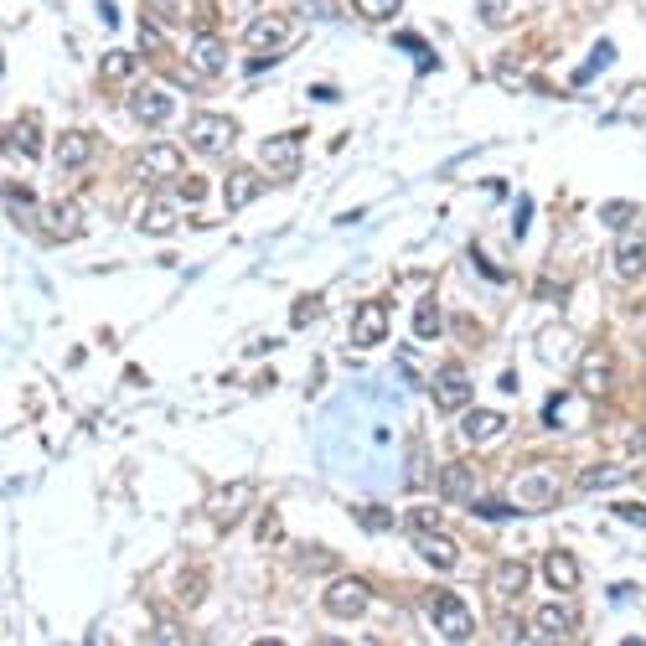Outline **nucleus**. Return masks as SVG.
I'll return each mask as SVG.
<instances>
[{
  "mask_svg": "<svg viewBox=\"0 0 646 646\" xmlns=\"http://www.w3.org/2000/svg\"><path fill=\"white\" fill-rule=\"evenodd\" d=\"M517 497H522V501H533V507H549V501L559 497V486H553L549 476H528V481H522V491H517Z\"/></svg>",
  "mask_w": 646,
  "mask_h": 646,
  "instance_id": "c756f323",
  "label": "nucleus"
},
{
  "mask_svg": "<svg viewBox=\"0 0 646 646\" xmlns=\"http://www.w3.org/2000/svg\"><path fill=\"white\" fill-rule=\"evenodd\" d=\"M233 135H238V125H233L227 114H192L187 146L202 150V156H223V150H233Z\"/></svg>",
  "mask_w": 646,
  "mask_h": 646,
  "instance_id": "f03ea898",
  "label": "nucleus"
},
{
  "mask_svg": "<svg viewBox=\"0 0 646 646\" xmlns=\"http://www.w3.org/2000/svg\"><path fill=\"white\" fill-rule=\"evenodd\" d=\"M615 517H621V522H636V528H646V507H641V501H615Z\"/></svg>",
  "mask_w": 646,
  "mask_h": 646,
  "instance_id": "58836bf2",
  "label": "nucleus"
},
{
  "mask_svg": "<svg viewBox=\"0 0 646 646\" xmlns=\"http://www.w3.org/2000/svg\"><path fill=\"white\" fill-rule=\"evenodd\" d=\"M501 429H507V414H497V409H466V419H460V435H466L470 445H486V439H497Z\"/></svg>",
  "mask_w": 646,
  "mask_h": 646,
  "instance_id": "9d476101",
  "label": "nucleus"
},
{
  "mask_svg": "<svg viewBox=\"0 0 646 646\" xmlns=\"http://www.w3.org/2000/svg\"><path fill=\"white\" fill-rule=\"evenodd\" d=\"M47 233L57 243L78 238V233H83V207H78V202H57V207H52V217H47Z\"/></svg>",
  "mask_w": 646,
  "mask_h": 646,
  "instance_id": "4468645a",
  "label": "nucleus"
},
{
  "mask_svg": "<svg viewBox=\"0 0 646 646\" xmlns=\"http://www.w3.org/2000/svg\"><path fill=\"white\" fill-rule=\"evenodd\" d=\"M439 486H445V497L450 501H466L470 491H476V476H470L466 460H450V466L439 470Z\"/></svg>",
  "mask_w": 646,
  "mask_h": 646,
  "instance_id": "6ab92c4d",
  "label": "nucleus"
},
{
  "mask_svg": "<svg viewBox=\"0 0 646 646\" xmlns=\"http://www.w3.org/2000/svg\"><path fill=\"white\" fill-rule=\"evenodd\" d=\"M569 404H574L569 393H553L549 404H543V424H553V429H564V414H569Z\"/></svg>",
  "mask_w": 646,
  "mask_h": 646,
  "instance_id": "f704fd0d",
  "label": "nucleus"
},
{
  "mask_svg": "<svg viewBox=\"0 0 646 646\" xmlns=\"http://www.w3.org/2000/svg\"><path fill=\"white\" fill-rule=\"evenodd\" d=\"M135 73V52H104V63H98V78L104 83H119Z\"/></svg>",
  "mask_w": 646,
  "mask_h": 646,
  "instance_id": "c85d7f7f",
  "label": "nucleus"
},
{
  "mask_svg": "<svg viewBox=\"0 0 646 646\" xmlns=\"http://www.w3.org/2000/svg\"><path fill=\"white\" fill-rule=\"evenodd\" d=\"M248 501H254V481H233V486H223V491L212 497V522H217V533H227V528L238 522Z\"/></svg>",
  "mask_w": 646,
  "mask_h": 646,
  "instance_id": "0eeeda50",
  "label": "nucleus"
},
{
  "mask_svg": "<svg viewBox=\"0 0 646 646\" xmlns=\"http://www.w3.org/2000/svg\"><path fill=\"white\" fill-rule=\"evenodd\" d=\"M295 564L306 569V574H316V569H331V553H321V549H310V553H295Z\"/></svg>",
  "mask_w": 646,
  "mask_h": 646,
  "instance_id": "ea45409f",
  "label": "nucleus"
},
{
  "mask_svg": "<svg viewBox=\"0 0 646 646\" xmlns=\"http://www.w3.org/2000/svg\"><path fill=\"white\" fill-rule=\"evenodd\" d=\"M378 341H388V300H362L352 316V347H378Z\"/></svg>",
  "mask_w": 646,
  "mask_h": 646,
  "instance_id": "39448f33",
  "label": "nucleus"
},
{
  "mask_svg": "<svg viewBox=\"0 0 646 646\" xmlns=\"http://www.w3.org/2000/svg\"><path fill=\"white\" fill-rule=\"evenodd\" d=\"M300 150H306V129H285V135H269L264 146H258V166L269 171V177L290 181L300 171Z\"/></svg>",
  "mask_w": 646,
  "mask_h": 646,
  "instance_id": "f257e3e1",
  "label": "nucleus"
},
{
  "mask_svg": "<svg viewBox=\"0 0 646 646\" xmlns=\"http://www.w3.org/2000/svg\"><path fill=\"white\" fill-rule=\"evenodd\" d=\"M94 156V135H83V129H67L63 140H57V161L63 166H83Z\"/></svg>",
  "mask_w": 646,
  "mask_h": 646,
  "instance_id": "412c9836",
  "label": "nucleus"
},
{
  "mask_svg": "<svg viewBox=\"0 0 646 646\" xmlns=\"http://www.w3.org/2000/svg\"><path fill=\"white\" fill-rule=\"evenodd\" d=\"M528 217H533V202H528V197H522V202H517V223H512V233H517V238H522V233H528Z\"/></svg>",
  "mask_w": 646,
  "mask_h": 646,
  "instance_id": "c03bdc74",
  "label": "nucleus"
},
{
  "mask_svg": "<svg viewBox=\"0 0 646 646\" xmlns=\"http://www.w3.org/2000/svg\"><path fill=\"white\" fill-rule=\"evenodd\" d=\"M140 227H146V233H156V238H161V233H171V227H177V207H171V202H150L146 217H140Z\"/></svg>",
  "mask_w": 646,
  "mask_h": 646,
  "instance_id": "cd10ccee",
  "label": "nucleus"
},
{
  "mask_svg": "<svg viewBox=\"0 0 646 646\" xmlns=\"http://www.w3.org/2000/svg\"><path fill=\"white\" fill-rule=\"evenodd\" d=\"M611 63H615V42H595V57H584V63L574 67V88H584L590 78H600Z\"/></svg>",
  "mask_w": 646,
  "mask_h": 646,
  "instance_id": "4be33fe9",
  "label": "nucleus"
},
{
  "mask_svg": "<svg viewBox=\"0 0 646 646\" xmlns=\"http://www.w3.org/2000/svg\"><path fill=\"white\" fill-rule=\"evenodd\" d=\"M476 512L491 517V522H501V517H512L517 507H507V501H497V497H486V501H476Z\"/></svg>",
  "mask_w": 646,
  "mask_h": 646,
  "instance_id": "a19ab883",
  "label": "nucleus"
},
{
  "mask_svg": "<svg viewBox=\"0 0 646 646\" xmlns=\"http://www.w3.org/2000/svg\"><path fill=\"white\" fill-rule=\"evenodd\" d=\"M497 388H501V393H517V372L507 368V372H501V378H497Z\"/></svg>",
  "mask_w": 646,
  "mask_h": 646,
  "instance_id": "49530a36",
  "label": "nucleus"
},
{
  "mask_svg": "<svg viewBox=\"0 0 646 646\" xmlns=\"http://www.w3.org/2000/svg\"><path fill=\"white\" fill-rule=\"evenodd\" d=\"M326 615H337V621H357V615H368L372 605V590L362 580H331L326 584V595H321Z\"/></svg>",
  "mask_w": 646,
  "mask_h": 646,
  "instance_id": "20e7f679",
  "label": "nucleus"
},
{
  "mask_svg": "<svg viewBox=\"0 0 646 646\" xmlns=\"http://www.w3.org/2000/svg\"><path fill=\"white\" fill-rule=\"evenodd\" d=\"M399 5H404V0H352V11H357V16H368V21L399 16Z\"/></svg>",
  "mask_w": 646,
  "mask_h": 646,
  "instance_id": "7c9ffc66",
  "label": "nucleus"
},
{
  "mask_svg": "<svg viewBox=\"0 0 646 646\" xmlns=\"http://www.w3.org/2000/svg\"><path fill=\"white\" fill-rule=\"evenodd\" d=\"M258 538H264V543H275V538H279V512H264V522H258Z\"/></svg>",
  "mask_w": 646,
  "mask_h": 646,
  "instance_id": "79ce46f5",
  "label": "nucleus"
},
{
  "mask_svg": "<svg viewBox=\"0 0 646 646\" xmlns=\"http://www.w3.org/2000/svg\"><path fill=\"white\" fill-rule=\"evenodd\" d=\"M439 326H445L439 306H435V300H419V310H414V337H419V341H435Z\"/></svg>",
  "mask_w": 646,
  "mask_h": 646,
  "instance_id": "a878e982",
  "label": "nucleus"
},
{
  "mask_svg": "<svg viewBox=\"0 0 646 646\" xmlns=\"http://www.w3.org/2000/svg\"><path fill=\"white\" fill-rule=\"evenodd\" d=\"M310 98H316V104H337V88H331V83H316V88H310Z\"/></svg>",
  "mask_w": 646,
  "mask_h": 646,
  "instance_id": "a18cd8bd",
  "label": "nucleus"
},
{
  "mask_svg": "<svg viewBox=\"0 0 646 646\" xmlns=\"http://www.w3.org/2000/svg\"><path fill=\"white\" fill-rule=\"evenodd\" d=\"M192 67H197V73H207V78H217V73L227 67V52H223V42L202 32V36L192 42Z\"/></svg>",
  "mask_w": 646,
  "mask_h": 646,
  "instance_id": "f8f14e48",
  "label": "nucleus"
},
{
  "mask_svg": "<svg viewBox=\"0 0 646 646\" xmlns=\"http://www.w3.org/2000/svg\"><path fill=\"white\" fill-rule=\"evenodd\" d=\"M429 621H435V631L445 641H470V636H476V621H470L466 600L450 595V590H439V595L429 600Z\"/></svg>",
  "mask_w": 646,
  "mask_h": 646,
  "instance_id": "7ed1b4c3",
  "label": "nucleus"
},
{
  "mask_svg": "<svg viewBox=\"0 0 646 646\" xmlns=\"http://www.w3.org/2000/svg\"><path fill=\"white\" fill-rule=\"evenodd\" d=\"M352 517H357V528H362V533H388V528H393V512H388V507H378V501H357Z\"/></svg>",
  "mask_w": 646,
  "mask_h": 646,
  "instance_id": "b1692460",
  "label": "nucleus"
},
{
  "mask_svg": "<svg viewBox=\"0 0 646 646\" xmlns=\"http://www.w3.org/2000/svg\"><path fill=\"white\" fill-rule=\"evenodd\" d=\"M248 47L254 52H279L285 42L295 36V21L290 16H258V21H248Z\"/></svg>",
  "mask_w": 646,
  "mask_h": 646,
  "instance_id": "6e6552de",
  "label": "nucleus"
},
{
  "mask_svg": "<svg viewBox=\"0 0 646 646\" xmlns=\"http://www.w3.org/2000/svg\"><path fill=\"white\" fill-rule=\"evenodd\" d=\"M181 197H187V202L207 197V181H202V177H187V181H181Z\"/></svg>",
  "mask_w": 646,
  "mask_h": 646,
  "instance_id": "37998d69",
  "label": "nucleus"
},
{
  "mask_svg": "<svg viewBox=\"0 0 646 646\" xmlns=\"http://www.w3.org/2000/svg\"><path fill=\"white\" fill-rule=\"evenodd\" d=\"M316 316H321V300H316V295H300V300L290 306V321L295 326H310Z\"/></svg>",
  "mask_w": 646,
  "mask_h": 646,
  "instance_id": "72a5a7b5",
  "label": "nucleus"
},
{
  "mask_svg": "<svg viewBox=\"0 0 646 646\" xmlns=\"http://www.w3.org/2000/svg\"><path fill=\"white\" fill-rule=\"evenodd\" d=\"M11 135H16V150H21V156H42V129H36L32 114H21L16 125H11Z\"/></svg>",
  "mask_w": 646,
  "mask_h": 646,
  "instance_id": "bb28decb",
  "label": "nucleus"
},
{
  "mask_svg": "<svg viewBox=\"0 0 646 646\" xmlns=\"http://www.w3.org/2000/svg\"><path fill=\"white\" fill-rule=\"evenodd\" d=\"M543 574H549L553 590H580V564H574V553H564V549L543 559Z\"/></svg>",
  "mask_w": 646,
  "mask_h": 646,
  "instance_id": "f3484780",
  "label": "nucleus"
},
{
  "mask_svg": "<svg viewBox=\"0 0 646 646\" xmlns=\"http://www.w3.org/2000/svg\"><path fill=\"white\" fill-rule=\"evenodd\" d=\"M140 47H146V57H161L166 52V36H161L156 21H140Z\"/></svg>",
  "mask_w": 646,
  "mask_h": 646,
  "instance_id": "473e14b6",
  "label": "nucleus"
},
{
  "mask_svg": "<svg viewBox=\"0 0 646 646\" xmlns=\"http://www.w3.org/2000/svg\"><path fill=\"white\" fill-rule=\"evenodd\" d=\"M419 553L435 569H455V559H460V553H455V543L439 533V528H424V533H419Z\"/></svg>",
  "mask_w": 646,
  "mask_h": 646,
  "instance_id": "2eb2a0df",
  "label": "nucleus"
},
{
  "mask_svg": "<svg viewBox=\"0 0 646 646\" xmlns=\"http://www.w3.org/2000/svg\"><path fill=\"white\" fill-rule=\"evenodd\" d=\"M615 275L621 279H641L646 275V243L641 238L615 243Z\"/></svg>",
  "mask_w": 646,
  "mask_h": 646,
  "instance_id": "dca6fc26",
  "label": "nucleus"
},
{
  "mask_svg": "<svg viewBox=\"0 0 646 646\" xmlns=\"http://www.w3.org/2000/svg\"><path fill=\"white\" fill-rule=\"evenodd\" d=\"M476 11H481L486 26H501L507 21V0H476Z\"/></svg>",
  "mask_w": 646,
  "mask_h": 646,
  "instance_id": "e433bc0d",
  "label": "nucleus"
},
{
  "mask_svg": "<svg viewBox=\"0 0 646 646\" xmlns=\"http://www.w3.org/2000/svg\"><path fill=\"white\" fill-rule=\"evenodd\" d=\"M140 166H146V177H156V181L181 177V150H177V146H146Z\"/></svg>",
  "mask_w": 646,
  "mask_h": 646,
  "instance_id": "ddd939ff",
  "label": "nucleus"
},
{
  "mask_svg": "<svg viewBox=\"0 0 646 646\" xmlns=\"http://www.w3.org/2000/svg\"><path fill=\"white\" fill-rule=\"evenodd\" d=\"M171 109H177V98L166 94V88H140V94L129 98V114L140 125H161V119H171Z\"/></svg>",
  "mask_w": 646,
  "mask_h": 646,
  "instance_id": "1a4fd4ad",
  "label": "nucleus"
},
{
  "mask_svg": "<svg viewBox=\"0 0 646 646\" xmlns=\"http://www.w3.org/2000/svg\"><path fill=\"white\" fill-rule=\"evenodd\" d=\"M631 476V466H590L580 470V486L584 491H611V486H621Z\"/></svg>",
  "mask_w": 646,
  "mask_h": 646,
  "instance_id": "5701e85b",
  "label": "nucleus"
},
{
  "mask_svg": "<svg viewBox=\"0 0 646 646\" xmlns=\"http://www.w3.org/2000/svg\"><path fill=\"white\" fill-rule=\"evenodd\" d=\"M611 352H605V347H590V352L580 357V388L584 393H605V388H611Z\"/></svg>",
  "mask_w": 646,
  "mask_h": 646,
  "instance_id": "9b49d317",
  "label": "nucleus"
},
{
  "mask_svg": "<svg viewBox=\"0 0 646 646\" xmlns=\"http://www.w3.org/2000/svg\"><path fill=\"white\" fill-rule=\"evenodd\" d=\"M399 47H404V52H414V63H419L424 67V73H435V52H429V42H419V36H399Z\"/></svg>",
  "mask_w": 646,
  "mask_h": 646,
  "instance_id": "2f4dec72",
  "label": "nucleus"
},
{
  "mask_svg": "<svg viewBox=\"0 0 646 646\" xmlns=\"http://www.w3.org/2000/svg\"><path fill=\"white\" fill-rule=\"evenodd\" d=\"M409 528H414V533H424V528H439V512H435V507H414V512H409Z\"/></svg>",
  "mask_w": 646,
  "mask_h": 646,
  "instance_id": "4c0bfd02",
  "label": "nucleus"
},
{
  "mask_svg": "<svg viewBox=\"0 0 646 646\" xmlns=\"http://www.w3.org/2000/svg\"><path fill=\"white\" fill-rule=\"evenodd\" d=\"M223 197H227V212L248 207V202L258 197V177H254V171H233V177H227V187H223Z\"/></svg>",
  "mask_w": 646,
  "mask_h": 646,
  "instance_id": "aec40b11",
  "label": "nucleus"
},
{
  "mask_svg": "<svg viewBox=\"0 0 646 646\" xmlns=\"http://www.w3.org/2000/svg\"><path fill=\"white\" fill-rule=\"evenodd\" d=\"M435 404L445 409V414H466L470 409V378H466V368H439V378H435Z\"/></svg>",
  "mask_w": 646,
  "mask_h": 646,
  "instance_id": "423d86ee",
  "label": "nucleus"
},
{
  "mask_svg": "<svg viewBox=\"0 0 646 646\" xmlns=\"http://www.w3.org/2000/svg\"><path fill=\"white\" fill-rule=\"evenodd\" d=\"M522 584H528V564H497V574H491V590L497 595H522Z\"/></svg>",
  "mask_w": 646,
  "mask_h": 646,
  "instance_id": "393cba45",
  "label": "nucleus"
},
{
  "mask_svg": "<svg viewBox=\"0 0 646 646\" xmlns=\"http://www.w3.org/2000/svg\"><path fill=\"white\" fill-rule=\"evenodd\" d=\"M538 631H543V636H553V641H559V636H569V631L580 626V615L569 611V605H543V611H538V621H533Z\"/></svg>",
  "mask_w": 646,
  "mask_h": 646,
  "instance_id": "a211bd4d",
  "label": "nucleus"
},
{
  "mask_svg": "<svg viewBox=\"0 0 646 646\" xmlns=\"http://www.w3.org/2000/svg\"><path fill=\"white\" fill-rule=\"evenodd\" d=\"M600 217H605L611 227H626L631 217H636V207H631V202H605V212H600Z\"/></svg>",
  "mask_w": 646,
  "mask_h": 646,
  "instance_id": "c9c22d12",
  "label": "nucleus"
}]
</instances>
